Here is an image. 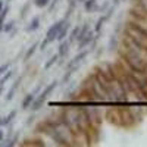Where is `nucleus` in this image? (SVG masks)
Wrapping results in <instances>:
<instances>
[{
    "label": "nucleus",
    "instance_id": "nucleus-10",
    "mask_svg": "<svg viewBox=\"0 0 147 147\" xmlns=\"http://www.w3.org/2000/svg\"><path fill=\"white\" fill-rule=\"evenodd\" d=\"M84 9L85 12H94L99 9V6H97V0H85L84 2Z\"/></svg>",
    "mask_w": 147,
    "mask_h": 147
},
{
    "label": "nucleus",
    "instance_id": "nucleus-28",
    "mask_svg": "<svg viewBox=\"0 0 147 147\" xmlns=\"http://www.w3.org/2000/svg\"><path fill=\"white\" fill-rule=\"evenodd\" d=\"M85 0H77V3H84Z\"/></svg>",
    "mask_w": 147,
    "mask_h": 147
},
{
    "label": "nucleus",
    "instance_id": "nucleus-7",
    "mask_svg": "<svg viewBox=\"0 0 147 147\" xmlns=\"http://www.w3.org/2000/svg\"><path fill=\"white\" fill-rule=\"evenodd\" d=\"M93 41H94V34H93V31H91V30H88V32L85 34V35L82 37V38L78 41V50H82L84 47L90 46Z\"/></svg>",
    "mask_w": 147,
    "mask_h": 147
},
{
    "label": "nucleus",
    "instance_id": "nucleus-26",
    "mask_svg": "<svg viewBox=\"0 0 147 147\" xmlns=\"http://www.w3.org/2000/svg\"><path fill=\"white\" fill-rule=\"evenodd\" d=\"M2 140H3V131L0 129V141H2Z\"/></svg>",
    "mask_w": 147,
    "mask_h": 147
},
{
    "label": "nucleus",
    "instance_id": "nucleus-6",
    "mask_svg": "<svg viewBox=\"0 0 147 147\" xmlns=\"http://www.w3.org/2000/svg\"><path fill=\"white\" fill-rule=\"evenodd\" d=\"M107 118H109V121L112 122V124H115V125H119V127H122V121H121V113H119V107L118 109H109L107 110V115H106Z\"/></svg>",
    "mask_w": 147,
    "mask_h": 147
},
{
    "label": "nucleus",
    "instance_id": "nucleus-23",
    "mask_svg": "<svg viewBox=\"0 0 147 147\" xmlns=\"http://www.w3.org/2000/svg\"><path fill=\"white\" fill-rule=\"evenodd\" d=\"M9 66H10V63H5L3 66H0V75H3V74L9 69Z\"/></svg>",
    "mask_w": 147,
    "mask_h": 147
},
{
    "label": "nucleus",
    "instance_id": "nucleus-2",
    "mask_svg": "<svg viewBox=\"0 0 147 147\" xmlns=\"http://www.w3.org/2000/svg\"><path fill=\"white\" fill-rule=\"evenodd\" d=\"M91 84H90V90L94 94V99L96 100H100V102H113L112 96L109 94V91L103 87V85L97 81V78L94 75H91Z\"/></svg>",
    "mask_w": 147,
    "mask_h": 147
},
{
    "label": "nucleus",
    "instance_id": "nucleus-25",
    "mask_svg": "<svg viewBox=\"0 0 147 147\" xmlns=\"http://www.w3.org/2000/svg\"><path fill=\"white\" fill-rule=\"evenodd\" d=\"M47 44H49V41H47V40L44 38V41H43V43L40 44V50H44V49H46V46H47Z\"/></svg>",
    "mask_w": 147,
    "mask_h": 147
},
{
    "label": "nucleus",
    "instance_id": "nucleus-17",
    "mask_svg": "<svg viewBox=\"0 0 147 147\" xmlns=\"http://www.w3.org/2000/svg\"><path fill=\"white\" fill-rule=\"evenodd\" d=\"M57 59H59V55H53V56L50 57V60H47V62H46V65H44V69H49L50 66H53V65L57 62Z\"/></svg>",
    "mask_w": 147,
    "mask_h": 147
},
{
    "label": "nucleus",
    "instance_id": "nucleus-16",
    "mask_svg": "<svg viewBox=\"0 0 147 147\" xmlns=\"http://www.w3.org/2000/svg\"><path fill=\"white\" fill-rule=\"evenodd\" d=\"M19 84H21V78L19 80H16V82L13 84V87L10 88V91H9V94L6 96V100H12V97H13V93H15V90L19 87Z\"/></svg>",
    "mask_w": 147,
    "mask_h": 147
},
{
    "label": "nucleus",
    "instance_id": "nucleus-21",
    "mask_svg": "<svg viewBox=\"0 0 147 147\" xmlns=\"http://www.w3.org/2000/svg\"><path fill=\"white\" fill-rule=\"evenodd\" d=\"M12 74H13V72H12V71H9V72L6 74V75H5L2 80H0V85H5V82H6V81H7V80L12 77Z\"/></svg>",
    "mask_w": 147,
    "mask_h": 147
},
{
    "label": "nucleus",
    "instance_id": "nucleus-13",
    "mask_svg": "<svg viewBox=\"0 0 147 147\" xmlns=\"http://www.w3.org/2000/svg\"><path fill=\"white\" fill-rule=\"evenodd\" d=\"M80 31H81V27L78 25V27H74L72 28V31H71V34H69V43H72V41H77L78 40V35H80Z\"/></svg>",
    "mask_w": 147,
    "mask_h": 147
},
{
    "label": "nucleus",
    "instance_id": "nucleus-19",
    "mask_svg": "<svg viewBox=\"0 0 147 147\" xmlns=\"http://www.w3.org/2000/svg\"><path fill=\"white\" fill-rule=\"evenodd\" d=\"M15 115H16V110H12V112H10L7 116H6V119H3V121H2V124H3V125L9 124V122H10L12 119H13V118H15Z\"/></svg>",
    "mask_w": 147,
    "mask_h": 147
},
{
    "label": "nucleus",
    "instance_id": "nucleus-24",
    "mask_svg": "<svg viewBox=\"0 0 147 147\" xmlns=\"http://www.w3.org/2000/svg\"><path fill=\"white\" fill-rule=\"evenodd\" d=\"M109 5H110L109 2H105V5L99 7V9H100V12H102V13H105V12H106V9H107V6H109Z\"/></svg>",
    "mask_w": 147,
    "mask_h": 147
},
{
    "label": "nucleus",
    "instance_id": "nucleus-4",
    "mask_svg": "<svg viewBox=\"0 0 147 147\" xmlns=\"http://www.w3.org/2000/svg\"><path fill=\"white\" fill-rule=\"evenodd\" d=\"M68 19H65V18H62V19H59L57 22H55L53 25L47 30V32H46V40L49 41V43H53L56 38H57V35H59V31L62 30V27L65 25V22H66Z\"/></svg>",
    "mask_w": 147,
    "mask_h": 147
},
{
    "label": "nucleus",
    "instance_id": "nucleus-27",
    "mask_svg": "<svg viewBox=\"0 0 147 147\" xmlns=\"http://www.w3.org/2000/svg\"><path fill=\"white\" fill-rule=\"evenodd\" d=\"M2 10H3V2H0V13H2Z\"/></svg>",
    "mask_w": 147,
    "mask_h": 147
},
{
    "label": "nucleus",
    "instance_id": "nucleus-18",
    "mask_svg": "<svg viewBox=\"0 0 147 147\" xmlns=\"http://www.w3.org/2000/svg\"><path fill=\"white\" fill-rule=\"evenodd\" d=\"M34 5L37 7L43 9V7H47L49 5H50V0H34Z\"/></svg>",
    "mask_w": 147,
    "mask_h": 147
},
{
    "label": "nucleus",
    "instance_id": "nucleus-14",
    "mask_svg": "<svg viewBox=\"0 0 147 147\" xmlns=\"http://www.w3.org/2000/svg\"><path fill=\"white\" fill-rule=\"evenodd\" d=\"M37 47H38V41H35V43L28 49V52L25 53V57H24V60H25V62H27V60H30V57H31V56L34 55V52L37 50Z\"/></svg>",
    "mask_w": 147,
    "mask_h": 147
},
{
    "label": "nucleus",
    "instance_id": "nucleus-8",
    "mask_svg": "<svg viewBox=\"0 0 147 147\" xmlns=\"http://www.w3.org/2000/svg\"><path fill=\"white\" fill-rule=\"evenodd\" d=\"M69 41H66V40H62L60 41V44H59V52H57V55H59V57H65L66 55H68V52H69Z\"/></svg>",
    "mask_w": 147,
    "mask_h": 147
},
{
    "label": "nucleus",
    "instance_id": "nucleus-3",
    "mask_svg": "<svg viewBox=\"0 0 147 147\" xmlns=\"http://www.w3.org/2000/svg\"><path fill=\"white\" fill-rule=\"evenodd\" d=\"M56 87H57V81H52V82L44 88V91H41V94H40L38 97H35L34 102H32V105H31V110H32V112H37V110L43 106V103L46 102V99L50 96V93H52Z\"/></svg>",
    "mask_w": 147,
    "mask_h": 147
},
{
    "label": "nucleus",
    "instance_id": "nucleus-9",
    "mask_svg": "<svg viewBox=\"0 0 147 147\" xmlns=\"http://www.w3.org/2000/svg\"><path fill=\"white\" fill-rule=\"evenodd\" d=\"M38 90H40V87H38V88L35 90V93L38 91ZM35 93H31V94H28V96L25 97V99H24V102H22V109H28V107H30V106L32 105L34 99L37 97V96H35Z\"/></svg>",
    "mask_w": 147,
    "mask_h": 147
},
{
    "label": "nucleus",
    "instance_id": "nucleus-12",
    "mask_svg": "<svg viewBox=\"0 0 147 147\" xmlns=\"http://www.w3.org/2000/svg\"><path fill=\"white\" fill-rule=\"evenodd\" d=\"M40 28V16H35L32 18V21L30 22V25L27 27V31L28 32H34L35 30H38Z\"/></svg>",
    "mask_w": 147,
    "mask_h": 147
},
{
    "label": "nucleus",
    "instance_id": "nucleus-1",
    "mask_svg": "<svg viewBox=\"0 0 147 147\" xmlns=\"http://www.w3.org/2000/svg\"><path fill=\"white\" fill-rule=\"evenodd\" d=\"M124 34L127 37H129L136 44H138L140 47L144 49V50H147V31H144L143 28H140L138 25H136V24H132L129 21V22L125 24Z\"/></svg>",
    "mask_w": 147,
    "mask_h": 147
},
{
    "label": "nucleus",
    "instance_id": "nucleus-22",
    "mask_svg": "<svg viewBox=\"0 0 147 147\" xmlns=\"http://www.w3.org/2000/svg\"><path fill=\"white\" fill-rule=\"evenodd\" d=\"M13 25H15V22H7L6 25L3 27V31H5V32H9L12 28H13Z\"/></svg>",
    "mask_w": 147,
    "mask_h": 147
},
{
    "label": "nucleus",
    "instance_id": "nucleus-11",
    "mask_svg": "<svg viewBox=\"0 0 147 147\" xmlns=\"http://www.w3.org/2000/svg\"><path fill=\"white\" fill-rule=\"evenodd\" d=\"M69 28H71V25H69V22L66 21L65 22V25L62 27V30L59 31V35H57V41H62V40H65L66 38V35H68V32H69Z\"/></svg>",
    "mask_w": 147,
    "mask_h": 147
},
{
    "label": "nucleus",
    "instance_id": "nucleus-5",
    "mask_svg": "<svg viewBox=\"0 0 147 147\" xmlns=\"http://www.w3.org/2000/svg\"><path fill=\"white\" fill-rule=\"evenodd\" d=\"M85 112H87V116L90 119L91 127H99V124L102 122V113L99 112V109L90 107V109H85Z\"/></svg>",
    "mask_w": 147,
    "mask_h": 147
},
{
    "label": "nucleus",
    "instance_id": "nucleus-20",
    "mask_svg": "<svg viewBox=\"0 0 147 147\" xmlns=\"http://www.w3.org/2000/svg\"><path fill=\"white\" fill-rule=\"evenodd\" d=\"M138 6L144 13H147V0H138Z\"/></svg>",
    "mask_w": 147,
    "mask_h": 147
},
{
    "label": "nucleus",
    "instance_id": "nucleus-15",
    "mask_svg": "<svg viewBox=\"0 0 147 147\" xmlns=\"http://www.w3.org/2000/svg\"><path fill=\"white\" fill-rule=\"evenodd\" d=\"M107 21V18H106V15H102L99 19H97V24H96V32H100V30H102V27H103V24Z\"/></svg>",
    "mask_w": 147,
    "mask_h": 147
}]
</instances>
